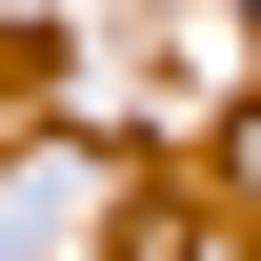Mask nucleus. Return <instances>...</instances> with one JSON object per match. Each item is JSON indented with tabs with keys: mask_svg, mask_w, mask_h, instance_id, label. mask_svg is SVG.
I'll return each instance as SVG.
<instances>
[{
	"mask_svg": "<svg viewBox=\"0 0 261 261\" xmlns=\"http://www.w3.org/2000/svg\"><path fill=\"white\" fill-rule=\"evenodd\" d=\"M241 20H261V0H241Z\"/></svg>",
	"mask_w": 261,
	"mask_h": 261,
	"instance_id": "f257e3e1",
	"label": "nucleus"
}]
</instances>
